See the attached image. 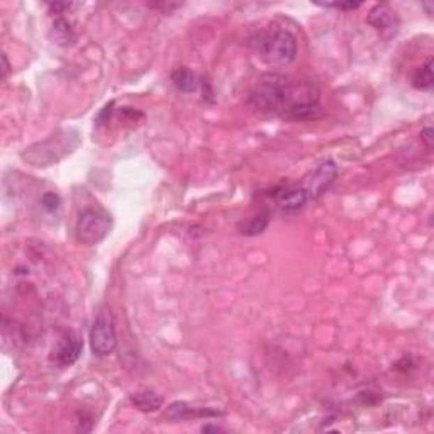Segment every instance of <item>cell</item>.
Here are the masks:
<instances>
[{
    "label": "cell",
    "instance_id": "2e32d148",
    "mask_svg": "<svg viewBox=\"0 0 434 434\" xmlns=\"http://www.w3.org/2000/svg\"><path fill=\"white\" fill-rule=\"evenodd\" d=\"M41 204H43V207L46 209V211L53 212V211H57L58 207H60V197H58L54 192H48V193H45V195H43Z\"/></svg>",
    "mask_w": 434,
    "mask_h": 434
},
{
    "label": "cell",
    "instance_id": "4fadbf2b",
    "mask_svg": "<svg viewBox=\"0 0 434 434\" xmlns=\"http://www.w3.org/2000/svg\"><path fill=\"white\" fill-rule=\"evenodd\" d=\"M172 82L180 92L184 93H192L195 92L197 89L200 87V80L197 78V75L190 72L187 68H179L172 73Z\"/></svg>",
    "mask_w": 434,
    "mask_h": 434
},
{
    "label": "cell",
    "instance_id": "ac0fdd59",
    "mask_svg": "<svg viewBox=\"0 0 434 434\" xmlns=\"http://www.w3.org/2000/svg\"><path fill=\"white\" fill-rule=\"evenodd\" d=\"M421 140L426 143V148H428V149H433V129H431V128L422 129Z\"/></svg>",
    "mask_w": 434,
    "mask_h": 434
},
{
    "label": "cell",
    "instance_id": "6da1fadb",
    "mask_svg": "<svg viewBox=\"0 0 434 434\" xmlns=\"http://www.w3.org/2000/svg\"><path fill=\"white\" fill-rule=\"evenodd\" d=\"M309 100H317V93L310 89L301 92L299 87L292 84L289 77L278 73L263 75L248 98L251 107L262 110V112L278 114L287 119L299 104Z\"/></svg>",
    "mask_w": 434,
    "mask_h": 434
},
{
    "label": "cell",
    "instance_id": "9a60e30c",
    "mask_svg": "<svg viewBox=\"0 0 434 434\" xmlns=\"http://www.w3.org/2000/svg\"><path fill=\"white\" fill-rule=\"evenodd\" d=\"M268 220H270V212L268 211H263L262 214L255 216L253 219L250 220V223L246 224V226L243 227V232L248 236H256L260 234V232H263L267 230L268 226Z\"/></svg>",
    "mask_w": 434,
    "mask_h": 434
},
{
    "label": "cell",
    "instance_id": "8fae6325",
    "mask_svg": "<svg viewBox=\"0 0 434 434\" xmlns=\"http://www.w3.org/2000/svg\"><path fill=\"white\" fill-rule=\"evenodd\" d=\"M131 404L136 409H140L141 412H155L163 405V398L158 396L153 390H140V392H134L129 397Z\"/></svg>",
    "mask_w": 434,
    "mask_h": 434
},
{
    "label": "cell",
    "instance_id": "5bb4252c",
    "mask_svg": "<svg viewBox=\"0 0 434 434\" xmlns=\"http://www.w3.org/2000/svg\"><path fill=\"white\" fill-rule=\"evenodd\" d=\"M434 84V75H433V58H429L424 65H421L416 70L412 77V85L417 90H429Z\"/></svg>",
    "mask_w": 434,
    "mask_h": 434
},
{
    "label": "cell",
    "instance_id": "7a4b0ae2",
    "mask_svg": "<svg viewBox=\"0 0 434 434\" xmlns=\"http://www.w3.org/2000/svg\"><path fill=\"white\" fill-rule=\"evenodd\" d=\"M250 46L268 66H285L297 57V39L282 27L258 31L251 36Z\"/></svg>",
    "mask_w": 434,
    "mask_h": 434
},
{
    "label": "cell",
    "instance_id": "ba28073f",
    "mask_svg": "<svg viewBox=\"0 0 434 434\" xmlns=\"http://www.w3.org/2000/svg\"><path fill=\"white\" fill-rule=\"evenodd\" d=\"M336 175L338 167L334 165V161L331 160L322 161V163L307 177L306 181H304L302 187L306 188L307 199L317 200L319 197L331 187V184H333L334 179H336Z\"/></svg>",
    "mask_w": 434,
    "mask_h": 434
},
{
    "label": "cell",
    "instance_id": "8992f818",
    "mask_svg": "<svg viewBox=\"0 0 434 434\" xmlns=\"http://www.w3.org/2000/svg\"><path fill=\"white\" fill-rule=\"evenodd\" d=\"M267 195L271 200V204L283 214H294V212L301 211L309 200L306 188L302 185H285V187H278L267 192Z\"/></svg>",
    "mask_w": 434,
    "mask_h": 434
},
{
    "label": "cell",
    "instance_id": "ffe728a7",
    "mask_svg": "<svg viewBox=\"0 0 434 434\" xmlns=\"http://www.w3.org/2000/svg\"><path fill=\"white\" fill-rule=\"evenodd\" d=\"M207 431H220V428H217V426H204L202 433H207Z\"/></svg>",
    "mask_w": 434,
    "mask_h": 434
},
{
    "label": "cell",
    "instance_id": "d6986e66",
    "mask_svg": "<svg viewBox=\"0 0 434 434\" xmlns=\"http://www.w3.org/2000/svg\"><path fill=\"white\" fill-rule=\"evenodd\" d=\"M9 72H10L9 60H7V54L2 53V75H0V77H2V80H6L7 75H9Z\"/></svg>",
    "mask_w": 434,
    "mask_h": 434
},
{
    "label": "cell",
    "instance_id": "277c9868",
    "mask_svg": "<svg viewBox=\"0 0 434 434\" xmlns=\"http://www.w3.org/2000/svg\"><path fill=\"white\" fill-rule=\"evenodd\" d=\"M110 227H112V219L107 212L102 209L89 207L78 216L75 232H77L78 241L93 246V244L104 241L105 236L110 232Z\"/></svg>",
    "mask_w": 434,
    "mask_h": 434
},
{
    "label": "cell",
    "instance_id": "52a82bcc",
    "mask_svg": "<svg viewBox=\"0 0 434 434\" xmlns=\"http://www.w3.org/2000/svg\"><path fill=\"white\" fill-rule=\"evenodd\" d=\"M82 350H84V339L78 336L77 333H65L54 343L50 360L57 366H60V368H66V366H72L80 358Z\"/></svg>",
    "mask_w": 434,
    "mask_h": 434
},
{
    "label": "cell",
    "instance_id": "5b68a950",
    "mask_svg": "<svg viewBox=\"0 0 434 434\" xmlns=\"http://www.w3.org/2000/svg\"><path fill=\"white\" fill-rule=\"evenodd\" d=\"M117 336L109 307L102 306L90 329V348L97 357H107L116 350Z\"/></svg>",
    "mask_w": 434,
    "mask_h": 434
},
{
    "label": "cell",
    "instance_id": "9c48e42d",
    "mask_svg": "<svg viewBox=\"0 0 434 434\" xmlns=\"http://www.w3.org/2000/svg\"><path fill=\"white\" fill-rule=\"evenodd\" d=\"M368 24L380 34L382 39L390 41L396 38L401 31V19L396 14V10L390 9L387 3H378L368 14Z\"/></svg>",
    "mask_w": 434,
    "mask_h": 434
},
{
    "label": "cell",
    "instance_id": "e0dca14e",
    "mask_svg": "<svg viewBox=\"0 0 434 434\" xmlns=\"http://www.w3.org/2000/svg\"><path fill=\"white\" fill-rule=\"evenodd\" d=\"M319 6L322 7H327V9H338V10H354L358 9V7L361 6L360 2H346V3H341V2H336V3H319Z\"/></svg>",
    "mask_w": 434,
    "mask_h": 434
},
{
    "label": "cell",
    "instance_id": "30bf717a",
    "mask_svg": "<svg viewBox=\"0 0 434 434\" xmlns=\"http://www.w3.org/2000/svg\"><path fill=\"white\" fill-rule=\"evenodd\" d=\"M223 412L209 407H195V405L187 404V402H175L167 409L165 416L170 419H195V417H216Z\"/></svg>",
    "mask_w": 434,
    "mask_h": 434
},
{
    "label": "cell",
    "instance_id": "3957f363",
    "mask_svg": "<svg viewBox=\"0 0 434 434\" xmlns=\"http://www.w3.org/2000/svg\"><path fill=\"white\" fill-rule=\"evenodd\" d=\"M80 140H78V133L73 129H66V131H60L48 140L36 143L26 149L22 153V158L29 165L34 167H48V165L58 163L66 155L77 148Z\"/></svg>",
    "mask_w": 434,
    "mask_h": 434
},
{
    "label": "cell",
    "instance_id": "7c38bea8",
    "mask_svg": "<svg viewBox=\"0 0 434 434\" xmlns=\"http://www.w3.org/2000/svg\"><path fill=\"white\" fill-rule=\"evenodd\" d=\"M51 36H53L54 43L63 46V48L73 45L75 39H77V36H75V33H73L72 24H70L65 17L54 19L53 27H51Z\"/></svg>",
    "mask_w": 434,
    "mask_h": 434
}]
</instances>
